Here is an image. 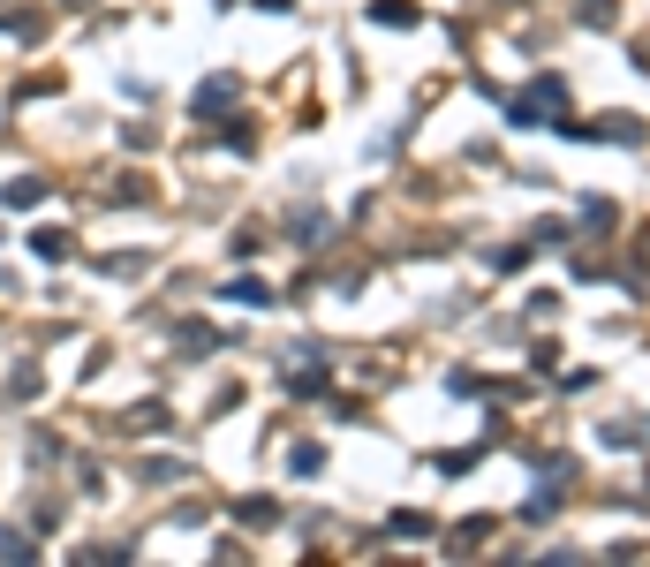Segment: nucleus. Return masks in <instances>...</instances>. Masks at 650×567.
Segmentation results:
<instances>
[{
  "label": "nucleus",
  "mask_w": 650,
  "mask_h": 567,
  "mask_svg": "<svg viewBox=\"0 0 650 567\" xmlns=\"http://www.w3.org/2000/svg\"><path fill=\"white\" fill-rule=\"evenodd\" d=\"M598 137H605V144H635V137H643V129H635L628 114H605V121H598Z\"/></svg>",
  "instance_id": "f257e3e1"
},
{
  "label": "nucleus",
  "mask_w": 650,
  "mask_h": 567,
  "mask_svg": "<svg viewBox=\"0 0 650 567\" xmlns=\"http://www.w3.org/2000/svg\"><path fill=\"white\" fill-rule=\"evenodd\" d=\"M371 16H378V23H401V31H409V23H416V8H409V0H378Z\"/></svg>",
  "instance_id": "f03ea898"
}]
</instances>
